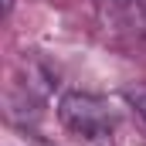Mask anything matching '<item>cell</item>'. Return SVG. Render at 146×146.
I'll use <instances>...</instances> for the list:
<instances>
[{"mask_svg": "<svg viewBox=\"0 0 146 146\" xmlns=\"http://www.w3.org/2000/svg\"><path fill=\"white\" fill-rule=\"evenodd\" d=\"M126 102L136 109V115L146 122V85H133V88H126Z\"/></svg>", "mask_w": 146, "mask_h": 146, "instance_id": "7a4b0ae2", "label": "cell"}, {"mask_svg": "<svg viewBox=\"0 0 146 146\" xmlns=\"http://www.w3.org/2000/svg\"><path fill=\"white\" fill-rule=\"evenodd\" d=\"M58 119L68 133L88 139V143H106L112 136V122H115L109 106L88 92H65L58 102Z\"/></svg>", "mask_w": 146, "mask_h": 146, "instance_id": "6da1fadb", "label": "cell"}]
</instances>
